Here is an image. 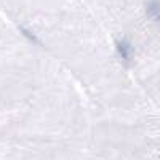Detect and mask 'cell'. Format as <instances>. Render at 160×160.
<instances>
[{
	"label": "cell",
	"instance_id": "1",
	"mask_svg": "<svg viewBox=\"0 0 160 160\" xmlns=\"http://www.w3.org/2000/svg\"><path fill=\"white\" fill-rule=\"evenodd\" d=\"M146 13L151 19L160 22V0H149L146 3Z\"/></svg>",
	"mask_w": 160,
	"mask_h": 160
},
{
	"label": "cell",
	"instance_id": "2",
	"mask_svg": "<svg viewBox=\"0 0 160 160\" xmlns=\"http://www.w3.org/2000/svg\"><path fill=\"white\" fill-rule=\"evenodd\" d=\"M117 53H118V56L122 58L125 62L130 61V56H131V47H130V43L127 42V40H120V42H117Z\"/></svg>",
	"mask_w": 160,
	"mask_h": 160
}]
</instances>
